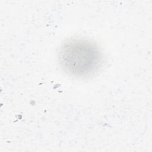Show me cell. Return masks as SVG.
Masks as SVG:
<instances>
[{"label":"cell","instance_id":"cell-1","mask_svg":"<svg viewBox=\"0 0 152 152\" xmlns=\"http://www.w3.org/2000/svg\"><path fill=\"white\" fill-rule=\"evenodd\" d=\"M62 68L74 76H84L99 66L101 56L94 43L84 39H74L63 45L59 55Z\"/></svg>","mask_w":152,"mask_h":152}]
</instances>
